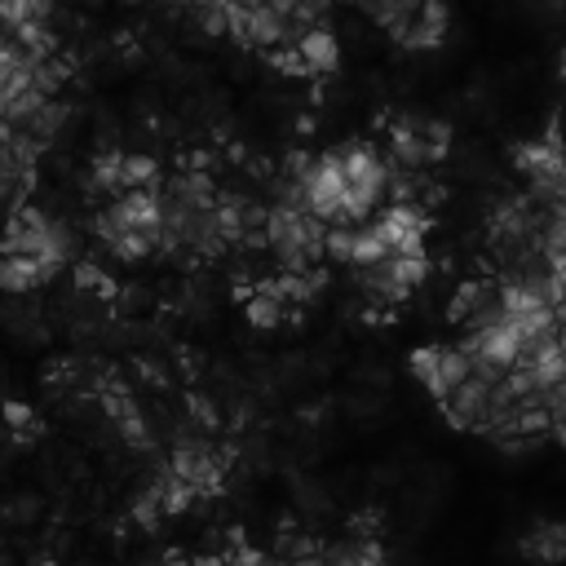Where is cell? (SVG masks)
Here are the masks:
<instances>
[{
    "label": "cell",
    "mask_w": 566,
    "mask_h": 566,
    "mask_svg": "<svg viewBox=\"0 0 566 566\" xmlns=\"http://www.w3.org/2000/svg\"><path fill=\"white\" fill-rule=\"evenodd\" d=\"M102 248H106V256L119 261V265H142V261L159 256V239H155V234H137V230H119V234L102 239Z\"/></svg>",
    "instance_id": "9c48e42d"
},
{
    "label": "cell",
    "mask_w": 566,
    "mask_h": 566,
    "mask_svg": "<svg viewBox=\"0 0 566 566\" xmlns=\"http://www.w3.org/2000/svg\"><path fill=\"white\" fill-rule=\"evenodd\" d=\"M407 367H411V376L424 385V394L433 398V394H438V345L411 349V354H407Z\"/></svg>",
    "instance_id": "7c38bea8"
},
{
    "label": "cell",
    "mask_w": 566,
    "mask_h": 566,
    "mask_svg": "<svg viewBox=\"0 0 566 566\" xmlns=\"http://www.w3.org/2000/svg\"><path fill=\"white\" fill-rule=\"evenodd\" d=\"M243 314H248L252 327H279V323L287 318V301H283L279 292H270V287H256V292L243 301Z\"/></svg>",
    "instance_id": "30bf717a"
},
{
    "label": "cell",
    "mask_w": 566,
    "mask_h": 566,
    "mask_svg": "<svg viewBox=\"0 0 566 566\" xmlns=\"http://www.w3.org/2000/svg\"><path fill=\"white\" fill-rule=\"evenodd\" d=\"M562 119H566V106H562Z\"/></svg>",
    "instance_id": "2e32d148"
},
{
    "label": "cell",
    "mask_w": 566,
    "mask_h": 566,
    "mask_svg": "<svg viewBox=\"0 0 566 566\" xmlns=\"http://www.w3.org/2000/svg\"><path fill=\"white\" fill-rule=\"evenodd\" d=\"M447 35V4L442 0H424L416 9V18L407 22V31L398 35L402 49H438Z\"/></svg>",
    "instance_id": "8992f818"
},
{
    "label": "cell",
    "mask_w": 566,
    "mask_h": 566,
    "mask_svg": "<svg viewBox=\"0 0 566 566\" xmlns=\"http://www.w3.org/2000/svg\"><path fill=\"white\" fill-rule=\"evenodd\" d=\"M517 553L531 562H566V522H535L517 539Z\"/></svg>",
    "instance_id": "ba28073f"
},
{
    "label": "cell",
    "mask_w": 566,
    "mask_h": 566,
    "mask_svg": "<svg viewBox=\"0 0 566 566\" xmlns=\"http://www.w3.org/2000/svg\"><path fill=\"white\" fill-rule=\"evenodd\" d=\"M230 464H234L230 451H221V447H212V442H203V438H181V442L172 447V455H168V469H172L177 478H186V482L199 491V500H217V495H221Z\"/></svg>",
    "instance_id": "3957f363"
},
{
    "label": "cell",
    "mask_w": 566,
    "mask_h": 566,
    "mask_svg": "<svg viewBox=\"0 0 566 566\" xmlns=\"http://www.w3.org/2000/svg\"><path fill=\"white\" fill-rule=\"evenodd\" d=\"M301 190H305V208H310L318 221H327V226H349V221H345V190H349V181H345V168H340L336 146H332V150H318V155L310 159V168L301 172Z\"/></svg>",
    "instance_id": "7a4b0ae2"
},
{
    "label": "cell",
    "mask_w": 566,
    "mask_h": 566,
    "mask_svg": "<svg viewBox=\"0 0 566 566\" xmlns=\"http://www.w3.org/2000/svg\"><path fill=\"white\" fill-rule=\"evenodd\" d=\"M4 420H9V433H13V442H18V438H31V433H40V416H35L27 402H18V398L4 407Z\"/></svg>",
    "instance_id": "4fadbf2b"
},
{
    "label": "cell",
    "mask_w": 566,
    "mask_h": 566,
    "mask_svg": "<svg viewBox=\"0 0 566 566\" xmlns=\"http://www.w3.org/2000/svg\"><path fill=\"white\" fill-rule=\"evenodd\" d=\"M491 389H495V385H486V380L469 376L464 385H455V389L438 402V411L451 420V429L482 433V429H486V420H491Z\"/></svg>",
    "instance_id": "277c9868"
},
{
    "label": "cell",
    "mask_w": 566,
    "mask_h": 566,
    "mask_svg": "<svg viewBox=\"0 0 566 566\" xmlns=\"http://www.w3.org/2000/svg\"><path fill=\"white\" fill-rule=\"evenodd\" d=\"M164 566H186V562H177V557H168V562H164Z\"/></svg>",
    "instance_id": "5bb4252c"
},
{
    "label": "cell",
    "mask_w": 566,
    "mask_h": 566,
    "mask_svg": "<svg viewBox=\"0 0 566 566\" xmlns=\"http://www.w3.org/2000/svg\"><path fill=\"white\" fill-rule=\"evenodd\" d=\"M340 155V168H345V221L349 226H363L371 221L380 208H389V186H394V159L371 146V142H340L336 146Z\"/></svg>",
    "instance_id": "6da1fadb"
},
{
    "label": "cell",
    "mask_w": 566,
    "mask_h": 566,
    "mask_svg": "<svg viewBox=\"0 0 566 566\" xmlns=\"http://www.w3.org/2000/svg\"><path fill=\"white\" fill-rule=\"evenodd\" d=\"M296 44H301V57H305V71H310V75H332V71L340 66V44H336V35H332V22L301 31Z\"/></svg>",
    "instance_id": "52a82bcc"
},
{
    "label": "cell",
    "mask_w": 566,
    "mask_h": 566,
    "mask_svg": "<svg viewBox=\"0 0 566 566\" xmlns=\"http://www.w3.org/2000/svg\"><path fill=\"white\" fill-rule=\"evenodd\" d=\"M31 566H53V562H31Z\"/></svg>",
    "instance_id": "9a60e30c"
},
{
    "label": "cell",
    "mask_w": 566,
    "mask_h": 566,
    "mask_svg": "<svg viewBox=\"0 0 566 566\" xmlns=\"http://www.w3.org/2000/svg\"><path fill=\"white\" fill-rule=\"evenodd\" d=\"M57 274H62L57 265L35 261V256H4V261H0V287H4L9 296H18V292H35V287L53 283Z\"/></svg>",
    "instance_id": "5b68a950"
},
{
    "label": "cell",
    "mask_w": 566,
    "mask_h": 566,
    "mask_svg": "<svg viewBox=\"0 0 566 566\" xmlns=\"http://www.w3.org/2000/svg\"><path fill=\"white\" fill-rule=\"evenodd\" d=\"M159 478H164V513H168V517H181V513H190V504L199 500V491H195L186 478H177L168 464L159 469Z\"/></svg>",
    "instance_id": "8fae6325"
}]
</instances>
